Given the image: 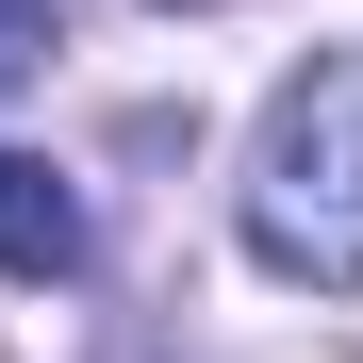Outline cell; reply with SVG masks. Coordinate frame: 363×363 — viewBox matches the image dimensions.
I'll use <instances>...</instances> for the list:
<instances>
[{
	"label": "cell",
	"mask_w": 363,
	"mask_h": 363,
	"mask_svg": "<svg viewBox=\"0 0 363 363\" xmlns=\"http://www.w3.org/2000/svg\"><path fill=\"white\" fill-rule=\"evenodd\" d=\"M248 248L314 297H363V50L281 67L264 133H248Z\"/></svg>",
	"instance_id": "1"
},
{
	"label": "cell",
	"mask_w": 363,
	"mask_h": 363,
	"mask_svg": "<svg viewBox=\"0 0 363 363\" xmlns=\"http://www.w3.org/2000/svg\"><path fill=\"white\" fill-rule=\"evenodd\" d=\"M33 50H50V0H0V99L33 83Z\"/></svg>",
	"instance_id": "3"
},
{
	"label": "cell",
	"mask_w": 363,
	"mask_h": 363,
	"mask_svg": "<svg viewBox=\"0 0 363 363\" xmlns=\"http://www.w3.org/2000/svg\"><path fill=\"white\" fill-rule=\"evenodd\" d=\"M67 264H83V199H67V165L0 149V281H67Z\"/></svg>",
	"instance_id": "2"
}]
</instances>
